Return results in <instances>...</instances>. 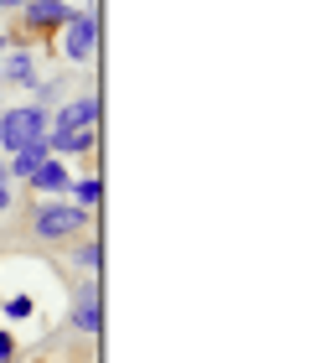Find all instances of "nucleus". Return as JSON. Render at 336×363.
<instances>
[{"label":"nucleus","mask_w":336,"mask_h":363,"mask_svg":"<svg viewBox=\"0 0 336 363\" xmlns=\"http://www.w3.org/2000/svg\"><path fill=\"white\" fill-rule=\"evenodd\" d=\"M47 125H52V109H42L37 99H31V104L6 109V114H0V156L21 151L26 140H42V135H47Z\"/></svg>","instance_id":"7ed1b4c3"},{"label":"nucleus","mask_w":336,"mask_h":363,"mask_svg":"<svg viewBox=\"0 0 336 363\" xmlns=\"http://www.w3.org/2000/svg\"><path fill=\"white\" fill-rule=\"evenodd\" d=\"M0 301H6V296H0Z\"/></svg>","instance_id":"aec40b11"},{"label":"nucleus","mask_w":336,"mask_h":363,"mask_svg":"<svg viewBox=\"0 0 336 363\" xmlns=\"http://www.w3.org/2000/svg\"><path fill=\"white\" fill-rule=\"evenodd\" d=\"M11 203H16V187H11V182H0V213H6Z\"/></svg>","instance_id":"dca6fc26"},{"label":"nucleus","mask_w":336,"mask_h":363,"mask_svg":"<svg viewBox=\"0 0 336 363\" xmlns=\"http://www.w3.org/2000/svg\"><path fill=\"white\" fill-rule=\"evenodd\" d=\"M67 197H73V203L78 208H98V203H104V177H73V187H67Z\"/></svg>","instance_id":"9b49d317"},{"label":"nucleus","mask_w":336,"mask_h":363,"mask_svg":"<svg viewBox=\"0 0 336 363\" xmlns=\"http://www.w3.org/2000/svg\"><path fill=\"white\" fill-rule=\"evenodd\" d=\"M26 6V0H0V11H21Z\"/></svg>","instance_id":"f3484780"},{"label":"nucleus","mask_w":336,"mask_h":363,"mask_svg":"<svg viewBox=\"0 0 336 363\" xmlns=\"http://www.w3.org/2000/svg\"><path fill=\"white\" fill-rule=\"evenodd\" d=\"M47 151H52L57 161L93 156V151H98V125H83V130H47Z\"/></svg>","instance_id":"0eeeda50"},{"label":"nucleus","mask_w":336,"mask_h":363,"mask_svg":"<svg viewBox=\"0 0 336 363\" xmlns=\"http://www.w3.org/2000/svg\"><path fill=\"white\" fill-rule=\"evenodd\" d=\"M26 187H31V192H42V197H67V187H73V177H67V161L47 156L42 167L26 177Z\"/></svg>","instance_id":"1a4fd4ad"},{"label":"nucleus","mask_w":336,"mask_h":363,"mask_svg":"<svg viewBox=\"0 0 336 363\" xmlns=\"http://www.w3.org/2000/svg\"><path fill=\"white\" fill-rule=\"evenodd\" d=\"M0 182H11V177H6V156H0Z\"/></svg>","instance_id":"a211bd4d"},{"label":"nucleus","mask_w":336,"mask_h":363,"mask_svg":"<svg viewBox=\"0 0 336 363\" xmlns=\"http://www.w3.org/2000/svg\"><path fill=\"white\" fill-rule=\"evenodd\" d=\"M73 265H83V275H98V265H104V244H98V234H83L78 239Z\"/></svg>","instance_id":"f8f14e48"},{"label":"nucleus","mask_w":336,"mask_h":363,"mask_svg":"<svg viewBox=\"0 0 336 363\" xmlns=\"http://www.w3.org/2000/svg\"><path fill=\"white\" fill-rule=\"evenodd\" d=\"M0 311H6L11 322H31V317H37V301L21 291V296H11V301H0Z\"/></svg>","instance_id":"ddd939ff"},{"label":"nucleus","mask_w":336,"mask_h":363,"mask_svg":"<svg viewBox=\"0 0 336 363\" xmlns=\"http://www.w3.org/2000/svg\"><path fill=\"white\" fill-rule=\"evenodd\" d=\"M67 327H78L83 337H98L104 333V301H98V280L88 275L73 296V311H67Z\"/></svg>","instance_id":"20e7f679"},{"label":"nucleus","mask_w":336,"mask_h":363,"mask_svg":"<svg viewBox=\"0 0 336 363\" xmlns=\"http://www.w3.org/2000/svg\"><path fill=\"white\" fill-rule=\"evenodd\" d=\"M98 114H104V99H98L93 89L88 94H73V99H62L57 114H52V125L47 130H83V125H98Z\"/></svg>","instance_id":"39448f33"},{"label":"nucleus","mask_w":336,"mask_h":363,"mask_svg":"<svg viewBox=\"0 0 336 363\" xmlns=\"http://www.w3.org/2000/svg\"><path fill=\"white\" fill-rule=\"evenodd\" d=\"M47 156H52V151H47V135H42V140H26L21 151H11V156H6V177H11V182H26Z\"/></svg>","instance_id":"9d476101"},{"label":"nucleus","mask_w":336,"mask_h":363,"mask_svg":"<svg viewBox=\"0 0 336 363\" xmlns=\"http://www.w3.org/2000/svg\"><path fill=\"white\" fill-rule=\"evenodd\" d=\"M0 84L37 89V57H31V47H6L0 52Z\"/></svg>","instance_id":"6e6552de"},{"label":"nucleus","mask_w":336,"mask_h":363,"mask_svg":"<svg viewBox=\"0 0 336 363\" xmlns=\"http://www.w3.org/2000/svg\"><path fill=\"white\" fill-rule=\"evenodd\" d=\"M62 89H67V78H52V84H37V104H42V109H52Z\"/></svg>","instance_id":"4468645a"},{"label":"nucleus","mask_w":336,"mask_h":363,"mask_svg":"<svg viewBox=\"0 0 336 363\" xmlns=\"http://www.w3.org/2000/svg\"><path fill=\"white\" fill-rule=\"evenodd\" d=\"M73 11L78 6H67V0H26V6H21V26L37 31V37H47V31H62Z\"/></svg>","instance_id":"423d86ee"},{"label":"nucleus","mask_w":336,"mask_h":363,"mask_svg":"<svg viewBox=\"0 0 336 363\" xmlns=\"http://www.w3.org/2000/svg\"><path fill=\"white\" fill-rule=\"evenodd\" d=\"M6 47H11V42H6V37H0V52H6Z\"/></svg>","instance_id":"6ab92c4d"},{"label":"nucleus","mask_w":336,"mask_h":363,"mask_svg":"<svg viewBox=\"0 0 336 363\" xmlns=\"http://www.w3.org/2000/svg\"><path fill=\"white\" fill-rule=\"evenodd\" d=\"M11 358H16V342H11L6 327H0V363H11Z\"/></svg>","instance_id":"2eb2a0df"},{"label":"nucleus","mask_w":336,"mask_h":363,"mask_svg":"<svg viewBox=\"0 0 336 363\" xmlns=\"http://www.w3.org/2000/svg\"><path fill=\"white\" fill-rule=\"evenodd\" d=\"M93 228V213L78 208L73 197H47V203L31 208V234L42 244H73Z\"/></svg>","instance_id":"f257e3e1"},{"label":"nucleus","mask_w":336,"mask_h":363,"mask_svg":"<svg viewBox=\"0 0 336 363\" xmlns=\"http://www.w3.org/2000/svg\"><path fill=\"white\" fill-rule=\"evenodd\" d=\"M98 31H104V21H98V6L67 16V26L57 31V52H62L67 68H88V62L98 57Z\"/></svg>","instance_id":"f03ea898"}]
</instances>
